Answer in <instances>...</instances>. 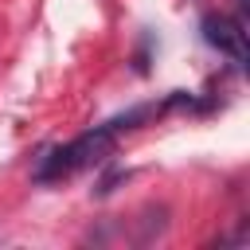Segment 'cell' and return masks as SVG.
I'll return each mask as SVG.
<instances>
[{
  "mask_svg": "<svg viewBox=\"0 0 250 250\" xmlns=\"http://www.w3.org/2000/svg\"><path fill=\"white\" fill-rule=\"evenodd\" d=\"M117 152V133L109 125H94L86 129L82 137H74L70 145H55L39 156L31 180L35 184H55V180H66L82 168H94V164H105L109 156Z\"/></svg>",
  "mask_w": 250,
  "mask_h": 250,
  "instance_id": "1",
  "label": "cell"
},
{
  "mask_svg": "<svg viewBox=\"0 0 250 250\" xmlns=\"http://www.w3.org/2000/svg\"><path fill=\"white\" fill-rule=\"evenodd\" d=\"M199 31H203V43L230 55L238 70L250 66V47H246V23L238 16H227V12H207L199 20Z\"/></svg>",
  "mask_w": 250,
  "mask_h": 250,
  "instance_id": "2",
  "label": "cell"
},
{
  "mask_svg": "<svg viewBox=\"0 0 250 250\" xmlns=\"http://www.w3.org/2000/svg\"><path fill=\"white\" fill-rule=\"evenodd\" d=\"M234 4H238V20L246 23V16H250V0H234Z\"/></svg>",
  "mask_w": 250,
  "mask_h": 250,
  "instance_id": "3",
  "label": "cell"
}]
</instances>
